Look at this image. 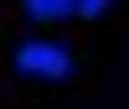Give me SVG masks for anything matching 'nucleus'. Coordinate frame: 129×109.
I'll return each mask as SVG.
<instances>
[{
	"instance_id": "f257e3e1",
	"label": "nucleus",
	"mask_w": 129,
	"mask_h": 109,
	"mask_svg": "<svg viewBox=\"0 0 129 109\" xmlns=\"http://www.w3.org/2000/svg\"><path fill=\"white\" fill-rule=\"evenodd\" d=\"M16 68L26 78H67L72 73V52L57 47V42H26L16 52Z\"/></svg>"
},
{
	"instance_id": "f03ea898",
	"label": "nucleus",
	"mask_w": 129,
	"mask_h": 109,
	"mask_svg": "<svg viewBox=\"0 0 129 109\" xmlns=\"http://www.w3.org/2000/svg\"><path fill=\"white\" fill-rule=\"evenodd\" d=\"M26 16L31 21H67L72 16V0H26Z\"/></svg>"
},
{
	"instance_id": "7ed1b4c3",
	"label": "nucleus",
	"mask_w": 129,
	"mask_h": 109,
	"mask_svg": "<svg viewBox=\"0 0 129 109\" xmlns=\"http://www.w3.org/2000/svg\"><path fill=\"white\" fill-rule=\"evenodd\" d=\"M103 5H109V0H72L78 16H103Z\"/></svg>"
}]
</instances>
